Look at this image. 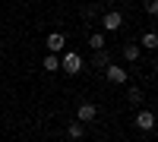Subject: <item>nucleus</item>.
Listing matches in <instances>:
<instances>
[{"label":"nucleus","instance_id":"1","mask_svg":"<svg viewBox=\"0 0 158 142\" xmlns=\"http://www.w3.org/2000/svg\"><path fill=\"white\" fill-rule=\"evenodd\" d=\"M60 70L67 73V76H76L79 70H82V57H79L76 51H67V54H63V60H60Z\"/></svg>","mask_w":158,"mask_h":142},{"label":"nucleus","instance_id":"2","mask_svg":"<svg viewBox=\"0 0 158 142\" xmlns=\"http://www.w3.org/2000/svg\"><path fill=\"white\" fill-rule=\"evenodd\" d=\"M104 79H108L111 85H123L130 79V73L123 67H117V63H108V67H104Z\"/></svg>","mask_w":158,"mask_h":142},{"label":"nucleus","instance_id":"3","mask_svg":"<svg viewBox=\"0 0 158 142\" xmlns=\"http://www.w3.org/2000/svg\"><path fill=\"white\" fill-rule=\"evenodd\" d=\"M98 19H101V29H104V32H117V29L123 25V16H120L117 10H114V13H101Z\"/></svg>","mask_w":158,"mask_h":142},{"label":"nucleus","instance_id":"4","mask_svg":"<svg viewBox=\"0 0 158 142\" xmlns=\"http://www.w3.org/2000/svg\"><path fill=\"white\" fill-rule=\"evenodd\" d=\"M44 47H48V54H60V51L67 47V38H63V32H51L48 41H44Z\"/></svg>","mask_w":158,"mask_h":142},{"label":"nucleus","instance_id":"5","mask_svg":"<svg viewBox=\"0 0 158 142\" xmlns=\"http://www.w3.org/2000/svg\"><path fill=\"white\" fill-rule=\"evenodd\" d=\"M76 117H79V123H92L98 117V108L92 104V101H82V104H79V111H76Z\"/></svg>","mask_w":158,"mask_h":142},{"label":"nucleus","instance_id":"6","mask_svg":"<svg viewBox=\"0 0 158 142\" xmlns=\"http://www.w3.org/2000/svg\"><path fill=\"white\" fill-rule=\"evenodd\" d=\"M136 126H139L142 133H149L152 126H155V114L152 111H136Z\"/></svg>","mask_w":158,"mask_h":142},{"label":"nucleus","instance_id":"7","mask_svg":"<svg viewBox=\"0 0 158 142\" xmlns=\"http://www.w3.org/2000/svg\"><path fill=\"white\" fill-rule=\"evenodd\" d=\"M41 67H44L48 73H57V70H60V57H57V54H48V57L41 60Z\"/></svg>","mask_w":158,"mask_h":142},{"label":"nucleus","instance_id":"8","mask_svg":"<svg viewBox=\"0 0 158 142\" xmlns=\"http://www.w3.org/2000/svg\"><path fill=\"white\" fill-rule=\"evenodd\" d=\"M67 136H70V139H82V136H85V126L79 123V120L70 123V126H67Z\"/></svg>","mask_w":158,"mask_h":142},{"label":"nucleus","instance_id":"9","mask_svg":"<svg viewBox=\"0 0 158 142\" xmlns=\"http://www.w3.org/2000/svg\"><path fill=\"white\" fill-rule=\"evenodd\" d=\"M108 63H111L108 51H98V54H95V60H92V67H95V70H104V67H108Z\"/></svg>","mask_w":158,"mask_h":142},{"label":"nucleus","instance_id":"10","mask_svg":"<svg viewBox=\"0 0 158 142\" xmlns=\"http://www.w3.org/2000/svg\"><path fill=\"white\" fill-rule=\"evenodd\" d=\"M127 101H130V104H133V108H139L142 101H146V95H142L139 88H130V92H127Z\"/></svg>","mask_w":158,"mask_h":142},{"label":"nucleus","instance_id":"11","mask_svg":"<svg viewBox=\"0 0 158 142\" xmlns=\"http://www.w3.org/2000/svg\"><path fill=\"white\" fill-rule=\"evenodd\" d=\"M89 44L95 47V51H104V35H101V32H92V35H89Z\"/></svg>","mask_w":158,"mask_h":142},{"label":"nucleus","instance_id":"12","mask_svg":"<svg viewBox=\"0 0 158 142\" xmlns=\"http://www.w3.org/2000/svg\"><path fill=\"white\" fill-rule=\"evenodd\" d=\"M142 47H149V51L158 47V35L155 32H146V35H142Z\"/></svg>","mask_w":158,"mask_h":142},{"label":"nucleus","instance_id":"13","mask_svg":"<svg viewBox=\"0 0 158 142\" xmlns=\"http://www.w3.org/2000/svg\"><path fill=\"white\" fill-rule=\"evenodd\" d=\"M123 57H127L130 63H133V60H139V47H136V44H127V47H123Z\"/></svg>","mask_w":158,"mask_h":142},{"label":"nucleus","instance_id":"14","mask_svg":"<svg viewBox=\"0 0 158 142\" xmlns=\"http://www.w3.org/2000/svg\"><path fill=\"white\" fill-rule=\"evenodd\" d=\"M146 13L155 16V13H158V0H146Z\"/></svg>","mask_w":158,"mask_h":142},{"label":"nucleus","instance_id":"15","mask_svg":"<svg viewBox=\"0 0 158 142\" xmlns=\"http://www.w3.org/2000/svg\"><path fill=\"white\" fill-rule=\"evenodd\" d=\"M101 13H98V6H85V19H98Z\"/></svg>","mask_w":158,"mask_h":142},{"label":"nucleus","instance_id":"16","mask_svg":"<svg viewBox=\"0 0 158 142\" xmlns=\"http://www.w3.org/2000/svg\"><path fill=\"white\" fill-rule=\"evenodd\" d=\"M108 3H114V0H108Z\"/></svg>","mask_w":158,"mask_h":142}]
</instances>
